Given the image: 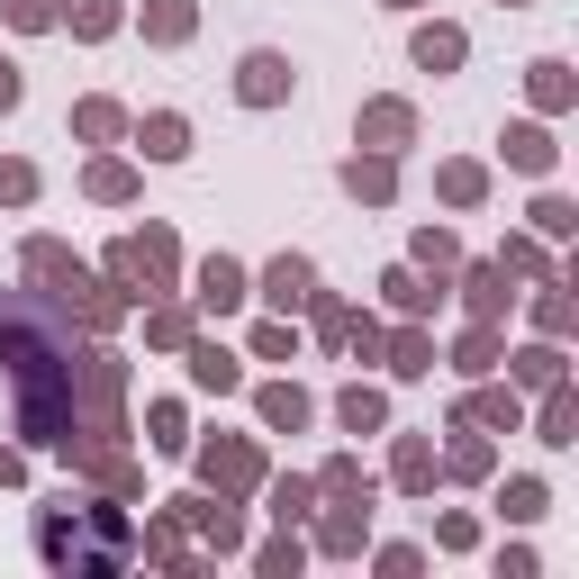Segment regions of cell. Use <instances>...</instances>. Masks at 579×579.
<instances>
[{
    "mask_svg": "<svg viewBox=\"0 0 579 579\" xmlns=\"http://www.w3.org/2000/svg\"><path fill=\"white\" fill-rule=\"evenodd\" d=\"M0 362H10V390H19V434L28 444H72V335L28 300H0Z\"/></svg>",
    "mask_w": 579,
    "mask_h": 579,
    "instance_id": "obj_1",
    "label": "cell"
},
{
    "mask_svg": "<svg viewBox=\"0 0 579 579\" xmlns=\"http://www.w3.org/2000/svg\"><path fill=\"white\" fill-rule=\"evenodd\" d=\"M46 561H127V526L109 517V507H91V517H46Z\"/></svg>",
    "mask_w": 579,
    "mask_h": 579,
    "instance_id": "obj_2",
    "label": "cell"
},
{
    "mask_svg": "<svg viewBox=\"0 0 579 579\" xmlns=\"http://www.w3.org/2000/svg\"><path fill=\"white\" fill-rule=\"evenodd\" d=\"M281 91H290V63H281V55H245V100L263 109V100H281Z\"/></svg>",
    "mask_w": 579,
    "mask_h": 579,
    "instance_id": "obj_3",
    "label": "cell"
},
{
    "mask_svg": "<svg viewBox=\"0 0 579 579\" xmlns=\"http://www.w3.org/2000/svg\"><path fill=\"white\" fill-rule=\"evenodd\" d=\"M199 300H208V308H236V300H245V272H236V263H208V272H199Z\"/></svg>",
    "mask_w": 579,
    "mask_h": 579,
    "instance_id": "obj_4",
    "label": "cell"
},
{
    "mask_svg": "<svg viewBox=\"0 0 579 579\" xmlns=\"http://www.w3.org/2000/svg\"><path fill=\"white\" fill-rule=\"evenodd\" d=\"M416 63L434 72V63H462V28H425L416 37Z\"/></svg>",
    "mask_w": 579,
    "mask_h": 579,
    "instance_id": "obj_5",
    "label": "cell"
},
{
    "mask_svg": "<svg viewBox=\"0 0 579 579\" xmlns=\"http://www.w3.org/2000/svg\"><path fill=\"white\" fill-rule=\"evenodd\" d=\"M208 480H227V489H245V480H254V453H245V444H227V453H208Z\"/></svg>",
    "mask_w": 579,
    "mask_h": 579,
    "instance_id": "obj_6",
    "label": "cell"
},
{
    "mask_svg": "<svg viewBox=\"0 0 579 579\" xmlns=\"http://www.w3.org/2000/svg\"><path fill=\"white\" fill-rule=\"evenodd\" d=\"M408 127H416V118H408V109H399V100H381V109H372V118H362V136H381V145H399V136H408Z\"/></svg>",
    "mask_w": 579,
    "mask_h": 579,
    "instance_id": "obj_7",
    "label": "cell"
},
{
    "mask_svg": "<svg viewBox=\"0 0 579 579\" xmlns=\"http://www.w3.org/2000/svg\"><path fill=\"white\" fill-rule=\"evenodd\" d=\"M272 300L300 308V300H308V263H272Z\"/></svg>",
    "mask_w": 579,
    "mask_h": 579,
    "instance_id": "obj_8",
    "label": "cell"
},
{
    "mask_svg": "<svg viewBox=\"0 0 579 579\" xmlns=\"http://www.w3.org/2000/svg\"><path fill=\"white\" fill-rule=\"evenodd\" d=\"M507 155H517L526 173H543V164H552V145H543V127H517V136H507Z\"/></svg>",
    "mask_w": 579,
    "mask_h": 579,
    "instance_id": "obj_9",
    "label": "cell"
},
{
    "mask_svg": "<svg viewBox=\"0 0 579 579\" xmlns=\"http://www.w3.org/2000/svg\"><path fill=\"white\" fill-rule=\"evenodd\" d=\"M181 145H190L181 118H155V127H145V155H181Z\"/></svg>",
    "mask_w": 579,
    "mask_h": 579,
    "instance_id": "obj_10",
    "label": "cell"
},
{
    "mask_svg": "<svg viewBox=\"0 0 579 579\" xmlns=\"http://www.w3.org/2000/svg\"><path fill=\"white\" fill-rule=\"evenodd\" d=\"M190 372H199V381H208V390H236V362H227V353H217V344H208V353H199V362H190Z\"/></svg>",
    "mask_w": 579,
    "mask_h": 579,
    "instance_id": "obj_11",
    "label": "cell"
},
{
    "mask_svg": "<svg viewBox=\"0 0 579 579\" xmlns=\"http://www.w3.org/2000/svg\"><path fill=\"white\" fill-rule=\"evenodd\" d=\"M344 181H353V190H362V199H390V164H353V173H344Z\"/></svg>",
    "mask_w": 579,
    "mask_h": 579,
    "instance_id": "obj_12",
    "label": "cell"
},
{
    "mask_svg": "<svg viewBox=\"0 0 579 579\" xmlns=\"http://www.w3.org/2000/svg\"><path fill=\"white\" fill-rule=\"evenodd\" d=\"M471 308H480V317H498V308H507V290H498V272H471Z\"/></svg>",
    "mask_w": 579,
    "mask_h": 579,
    "instance_id": "obj_13",
    "label": "cell"
},
{
    "mask_svg": "<svg viewBox=\"0 0 579 579\" xmlns=\"http://www.w3.org/2000/svg\"><path fill=\"white\" fill-rule=\"evenodd\" d=\"M263 416H272V425H300V416H308V399H300V390H272V399H263Z\"/></svg>",
    "mask_w": 579,
    "mask_h": 579,
    "instance_id": "obj_14",
    "label": "cell"
},
{
    "mask_svg": "<svg viewBox=\"0 0 579 579\" xmlns=\"http://www.w3.org/2000/svg\"><path fill=\"white\" fill-rule=\"evenodd\" d=\"M344 425H353V434H362V425H381V399H372V390H353V399H344Z\"/></svg>",
    "mask_w": 579,
    "mask_h": 579,
    "instance_id": "obj_15",
    "label": "cell"
},
{
    "mask_svg": "<svg viewBox=\"0 0 579 579\" xmlns=\"http://www.w3.org/2000/svg\"><path fill=\"white\" fill-rule=\"evenodd\" d=\"M155 37H190V0H164V10H155Z\"/></svg>",
    "mask_w": 579,
    "mask_h": 579,
    "instance_id": "obj_16",
    "label": "cell"
},
{
    "mask_svg": "<svg viewBox=\"0 0 579 579\" xmlns=\"http://www.w3.org/2000/svg\"><path fill=\"white\" fill-rule=\"evenodd\" d=\"M534 100H543V109H561V100H570V82H561V63H543V72H534Z\"/></svg>",
    "mask_w": 579,
    "mask_h": 579,
    "instance_id": "obj_17",
    "label": "cell"
},
{
    "mask_svg": "<svg viewBox=\"0 0 579 579\" xmlns=\"http://www.w3.org/2000/svg\"><path fill=\"white\" fill-rule=\"evenodd\" d=\"M109 19H118V10H109V0H82V10H72V28H82V37H100Z\"/></svg>",
    "mask_w": 579,
    "mask_h": 579,
    "instance_id": "obj_18",
    "label": "cell"
},
{
    "mask_svg": "<svg viewBox=\"0 0 579 579\" xmlns=\"http://www.w3.org/2000/svg\"><path fill=\"white\" fill-rule=\"evenodd\" d=\"M28 190H37V173H28V164H0V199H28Z\"/></svg>",
    "mask_w": 579,
    "mask_h": 579,
    "instance_id": "obj_19",
    "label": "cell"
},
{
    "mask_svg": "<svg viewBox=\"0 0 579 579\" xmlns=\"http://www.w3.org/2000/svg\"><path fill=\"white\" fill-rule=\"evenodd\" d=\"M10 19H19V28H46V19H55V0H10Z\"/></svg>",
    "mask_w": 579,
    "mask_h": 579,
    "instance_id": "obj_20",
    "label": "cell"
},
{
    "mask_svg": "<svg viewBox=\"0 0 579 579\" xmlns=\"http://www.w3.org/2000/svg\"><path fill=\"white\" fill-rule=\"evenodd\" d=\"M10 100H19V72H10V63H0V109H10Z\"/></svg>",
    "mask_w": 579,
    "mask_h": 579,
    "instance_id": "obj_21",
    "label": "cell"
},
{
    "mask_svg": "<svg viewBox=\"0 0 579 579\" xmlns=\"http://www.w3.org/2000/svg\"><path fill=\"white\" fill-rule=\"evenodd\" d=\"M399 10H408V0H399Z\"/></svg>",
    "mask_w": 579,
    "mask_h": 579,
    "instance_id": "obj_22",
    "label": "cell"
}]
</instances>
